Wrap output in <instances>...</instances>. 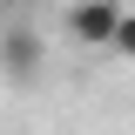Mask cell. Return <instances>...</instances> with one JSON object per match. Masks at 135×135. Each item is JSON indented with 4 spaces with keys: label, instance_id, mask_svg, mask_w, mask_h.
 Here are the masks:
<instances>
[{
    "label": "cell",
    "instance_id": "obj_2",
    "mask_svg": "<svg viewBox=\"0 0 135 135\" xmlns=\"http://www.w3.org/2000/svg\"><path fill=\"white\" fill-rule=\"evenodd\" d=\"M0 74L14 88H34L41 81V34L34 27H7L0 34Z\"/></svg>",
    "mask_w": 135,
    "mask_h": 135
},
{
    "label": "cell",
    "instance_id": "obj_1",
    "mask_svg": "<svg viewBox=\"0 0 135 135\" xmlns=\"http://www.w3.org/2000/svg\"><path fill=\"white\" fill-rule=\"evenodd\" d=\"M61 27H68V41H74V47H115L122 0H68Z\"/></svg>",
    "mask_w": 135,
    "mask_h": 135
},
{
    "label": "cell",
    "instance_id": "obj_3",
    "mask_svg": "<svg viewBox=\"0 0 135 135\" xmlns=\"http://www.w3.org/2000/svg\"><path fill=\"white\" fill-rule=\"evenodd\" d=\"M115 54L135 61V7H122V27H115Z\"/></svg>",
    "mask_w": 135,
    "mask_h": 135
}]
</instances>
